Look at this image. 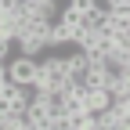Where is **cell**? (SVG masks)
<instances>
[{
	"label": "cell",
	"instance_id": "obj_1",
	"mask_svg": "<svg viewBox=\"0 0 130 130\" xmlns=\"http://www.w3.org/2000/svg\"><path fill=\"white\" fill-rule=\"evenodd\" d=\"M65 65H69V83L72 87H90V72H94V61L87 58V51H76L65 58Z\"/></svg>",
	"mask_w": 130,
	"mask_h": 130
},
{
	"label": "cell",
	"instance_id": "obj_2",
	"mask_svg": "<svg viewBox=\"0 0 130 130\" xmlns=\"http://www.w3.org/2000/svg\"><path fill=\"white\" fill-rule=\"evenodd\" d=\"M36 72H40V61L36 58H25V54H18L7 65V79H14V83H22V87H32Z\"/></svg>",
	"mask_w": 130,
	"mask_h": 130
},
{
	"label": "cell",
	"instance_id": "obj_3",
	"mask_svg": "<svg viewBox=\"0 0 130 130\" xmlns=\"http://www.w3.org/2000/svg\"><path fill=\"white\" fill-rule=\"evenodd\" d=\"M79 98H83V108L87 112H105L108 105H112V94L105 90V87H79Z\"/></svg>",
	"mask_w": 130,
	"mask_h": 130
},
{
	"label": "cell",
	"instance_id": "obj_4",
	"mask_svg": "<svg viewBox=\"0 0 130 130\" xmlns=\"http://www.w3.org/2000/svg\"><path fill=\"white\" fill-rule=\"evenodd\" d=\"M79 25H83L87 32H98V36H101V32L108 29V7H90V11H83L79 14Z\"/></svg>",
	"mask_w": 130,
	"mask_h": 130
},
{
	"label": "cell",
	"instance_id": "obj_5",
	"mask_svg": "<svg viewBox=\"0 0 130 130\" xmlns=\"http://www.w3.org/2000/svg\"><path fill=\"white\" fill-rule=\"evenodd\" d=\"M43 47H51L43 36H29V32H25V36H18V47H14V51H18V54H25V58H36Z\"/></svg>",
	"mask_w": 130,
	"mask_h": 130
},
{
	"label": "cell",
	"instance_id": "obj_6",
	"mask_svg": "<svg viewBox=\"0 0 130 130\" xmlns=\"http://www.w3.org/2000/svg\"><path fill=\"white\" fill-rule=\"evenodd\" d=\"M69 7L83 14V11H90V7H98V0H69Z\"/></svg>",
	"mask_w": 130,
	"mask_h": 130
},
{
	"label": "cell",
	"instance_id": "obj_7",
	"mask_svg": "<svg viewBox=\"0 0 130 130\" xmlns=\"http://www.w3.org/2000/svg\"><path fill=\"white\" fill-rule=\"evenodd\" d=\"M4 87H7V72H0V94H4Z\"/></svg>",
	"mask_w": 130,
	"mask_h": 130
},
{
	"label": "cell",
	"instance_id": "obj_8",
	"mask_svg": "<svg viewBox=\"0 0 130 130\" xmlns=\"http://www.w3.org/2000/svg\"><path fill=\"white\" fill-rule=\"evenodd\" d=\"M29 4H32V7H36V4H43V0H29Z\"/></svg>",
	"mask_w": 130,
	"mask_h": 130
}]
</instances>
